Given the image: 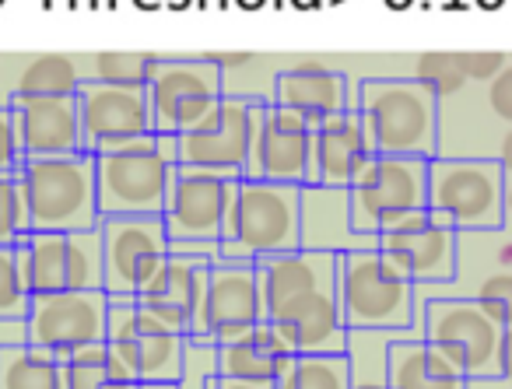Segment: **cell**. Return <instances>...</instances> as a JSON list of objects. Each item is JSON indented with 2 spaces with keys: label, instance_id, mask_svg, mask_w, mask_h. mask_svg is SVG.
Returning <instances> with one entry per match:
<instances>
[{
  "label": "cell",
  "instance_id": "20",
  "mask_svg": "<svg viewBox=\"0 0 512 389\" xmlns=\"http://www.w3.org/2000/svg\"><path fill=\"white\" fill-rule=\"evenodd\" d=\"M249 106L253 99L225 92L207 123L176 137V165L211 169L242 179L249 155Z\"/></svg>",
  "mask_w": 512,
  "mask_h": 389
},
{
  "label": "cell",
  "instance_id": "26",
  "mask_svg": "<svg viewBox=\"0 0 512 389\" xmlns=\"http://www.w3.org/2000/svg\"><path fill=\"white\" fill-rule=\"evenodd\" d=\"M292 354L295 351H288V344L267 319H256L242 337L228 340V344H214V375L274 386V379L285 372Z\"/></svg>",
  "mask_w": 512,
  "mask_h": 389
},
{
  "label": "cell",
  "instance_id": "31",
  "mask_svg": "<svg viewBox=\"0 0 512 389\" xmlns=\"http://www.w3.org/2000/svg\"><path fill=\"white\" fill-rule=\"evenodd\" d=\"M81 81H85V74L78 71L71 57L50 53V57H39L25 67L11 95H74Z\"/></svg>",
  "mask_w": 512,
  "mask_h": 389
},
{
  "label": "cell",
  "instance_id": "9",
  "mask_svg": "<svg viewBox=\"0 0 512 389\" xmlns=\"http://www.w3.org/2000/svg\"><path fill=\"white\" fill-rule=\"evenodd\" d=\"M15 260L29 295L102 288L99 225L67 228V232H25L15 242Z\"/></svg>",
  "mask_w": 512,
  "mask_h": 389
},
{
  "label": "cell",
  "instance_id": "3",
  "mask_svg": "<svg viewBox=\"0 0 512 389\" xmlns=\"http://www.w3.org/2000/svg\"><path fill=\"white\" fill-rule=\"evenodd\" d=\"M421 337L467 379L509 375V323L495 319L470 295H439L421 302Z\"/></svg>",
  "mask_w": 512,
  "mask_h": 389
},
{
  "label": "cell",
  "instance_id": "19",
  "mask_svg": "<svg viewBox=\"0 0 512 389\" xmlns=\"http://www.w3.org/2000/svg\"><path fill=\"white\" fill-rule=\"evenodd\" d=\"M207 260L197 256H165L162 267L151 274V281L137 291V305L144 312L176 330L179 337L207 340L204 337V284H207Z\"/></svg>",
  "mask_w": 512,
  "mask_h": 389
},
{
  "label": "cell",
  "instance_id": "37",
  "mask_svg": "<svg viewBox=\"0 0 512 389\" xmlns=\"http://www.w3.org/2000/svg\"><path fill=\"white\" fill-rule=\"evenodd\" d=\"M25 162L22 141H18L15 116L8 106H0V176H15L18 165Z\"/></svg>",
  "mask_w": 512,
  "mask_h": 389
},
{
  "label": "cell",
  "instance_id": "25",
  "mask_svg": "<svg viewBox=\"0 0 512 389\" xmlns=\"http://www.w3.org/2000/svg\"><path fill=\"white\" fill-rule=\"evenodd\" d=\"M271 102L281 109H292V113L306 116L316 127V123L327 120V116L355 106L358 92H351L348 74L330 71V67H323V64H295L274 78Z\"/></svg>",
  "mask_w": 512,
  "mask_h": 389
},
{
  "label": "cell",
  "instance_id": "33",
  "mask_svg": "<svg viewBox=\"0 0 512 389\" xmlns=\"http://www.w3.org/2000/svg\"><path fill=\"white\" fill-rule=\"evenodd\" d=\"M421 85H428L435 92V99H446L456 95L460 88H467V74H463V60L460 53H425V57L414 64V74Z\"/></svg>",
  "mask_w": 512,
  "mask_h": 389
},
{
  "label": "cell",
  "instance_id": "40",
  "mask_svg": "<svg viewBox=\"0 0 512 389\" xmlns=\"http://www.w3.org/2000/svg\"><path fill=\"white\" fill-rule=\"evenodd\" d=\"M235 4H239L242 11H256V8H264L267 0H235Z\"/></svg>",
  "mask_w": 512,
  "mask_h": 389
},
{
  "label": "cell",
  "instance_id": "28",
  "mask_svg": "<svg viewBox=\"0 0 512 389\" xmlns=\"http://www.w3.org/2000/svg\"><path fill=\"white\" fill-rule=\"evenodd\" d=\"M64 389H134L137 379L120 358L109 351L106 340H92L74 351L60 354Z\"/></svg>",
  "mask_w": 512,
  "mask_h": 389
},
{
  "label": "cell",
  "instance_id": "32",
  "mask_svg": "<svg viewBox=\"0 0 512 389\" xmlns=\"http://www.w3.org/2000/svg\"><path fill=\"white\" fill-rule=\"evenodd\" d=\"M155 67H158L155 53H99L92 60L88 78L120 88H148Z\"/></svg>",
  "mask_w": 512,
  "mask_h": 389
},
{
  "label": "cell",
  "instance_id": "44",
  "mask_svg": "<svg viewBox=\"0 0 512 389\" xmlns=\"http://www.w3.org/2000/svg\"><path fill=\"white\" fill-rule=\"evenodd\" d=\"M477 8H484V11H495V8H502V0H474Z\"/></svg>",
  "mask_w": 512,
  "mask_h": 389
},
{
  "label": "cell",
  "instance_id": "21",
  "mask_svg": "<svg viewBox=\"0 0 512 389\" xmlns=\"http://www.w3.org/2000/svg\"><path fill=\"white\" fill-rule=\"evenodd\" d=\"M260 319V295L249 260H218L207 267L204 284V337L211 344H228L242 337Z\"/></svg>",
  "mask_w": 512,
  "mask_h": 389
},
{
  "label": "cell",
  "instance_id": "4",
  "mask_svg": "<svg viewBox=\"0 0 512 389\" xmlns=\"http://www.w3.org/2000/svg\"><path fill=\"white\" fill-rule=\"evenodd\" d=\"M509 165L498 158H446L425 162V207L446 218L456 232L505 228L509 211Z\"/></svg>",
  "mask_w": 512,
  "mask_h": 389
},
{
  "label": "cell",
  "instance_id": "16",
  "mask_svg": "<svg viewBox=\"0 0 512 389\" xmlns=\"http://www.w3.org/2000/svg\"><path fill=\"white\" fill-rule=\"evenodd\" d=\"M235 176H221L211 169L176 165L169 193L162 204V225L169 239H207L218 242L225 228L228 207L235 200Z\"/></svg>",
  "mask_w": 512,
  "mask_h": 389
},
{
  "label": "cell",
  "instance_id": "47",
  "mask_svg": "<svg viewBox=\"0 0 512 389\" xmlns=\"http://www.w3.org/2000/svg\"><path fill=\"white\" fill-rule=\"evenodd\" d=\"M197 4H200V8H225L228 0H197Z\"/></svg>",
  "mask_w": 512,
  "mask_h": 389
},
{
  "label": "cell",
  "instance_id": "48",
  "mask_svg": "<svg viewBox=\"0 0 512 389\" xmlns=\"http://www.w3.org/2000/svg\"><path fill=\"white\" fill-rule=\"evenodd\" d=\"M165 4H169V8H179V11L190 8V0H165Z\"/></svg>",
  "mask_w": 512,
  "mask_h": 389
},
{
  "label": "cell",
  "instance_id": "29",
  "mask_svg": "<svg viewBox=\"0 0 512 389\" xmlns=\"http://www.w3.org/2000/svg\"><path fill=\"white\" fill-rule=\"evenodd\" d=\"M0 389H64L60 354L29 340L0 344Z\"/></svg>",
  "mask_w": 512,
  "mask_h": 389
},
{
  "label": "cell",
  "instance_id": "36",
  "mask_svg": "<svg viewBox=\"0 0 512 389\" xmlns=\"http://www.w3.org/2000/svg\"><path fill=\"white\" fill-rule=\"evenodd\" d=\"M214 375V344L211 340L183 337V358H179L176 389H207V379Z\"/></svg>",
  "mask_w": 512,
  "mask_h": 389
},
{
  "label": "cell",
  "instance_id": "22",
  "mask_svg": "<svg viewBox=\"0 0 512 389\" xmlns=\"http://www.w3.org/2000/svg\"><path fill=\"white\" fill-rule=\"evenodd\" d=\"M18 141L25 158L74 155L81 148V116L74 95H11Z\"/></svg>",
  "mask_w": 512,
  "mask_h": 389
},
{
  "label": "cell",
  "instance_id": "14",
  "mask_svg": "<svg viewBox=\"0 0 512 389\" xmlns=\"http://www.w3.org/2000/svg\"><path fill=\"white\" fill-rule=\"evenodd\" d=\"M106 344L137 382H176L183 337L144 312L137 298H109Z\"/></svg>",
  "mask_w": 512,
  "mask_h": 389
},
{
  "label": "cell",
  "instance_id": "38",
  "mask_svg": "<svg viewBox=\"0 0 512 389\" xmlns=\"http://www.w3.org/2000/svg\"><path fill=\"white\" fill-rule=\"evenodd\" d=\"M169 253L197 256V260L214 263L221 256V246H218V242H207V239H169Z\"/></svg>",
  "mask_w": 512,
  "mask_h": 389
},
{
  "label": "cell",
  "instance_id": "12",
  "mask_svg": "<svg viewBox=\"0 0 512 389\" xmlns=\"http://www.w3.org/2000/svg\"><path fill=\"white\" fill-rule=\"evenodd\" d=\"M425 162L411 155H372L348 186L355 232L376 235L390 221L425 207Z\"/></svg>",
  "mask_w": 512,
  "mask_h": 389
},
{
  "label": "cell",
  "instance_id": "27",
  "mask_svg": "<svg viewBox=\"0 0 512 389\" xmlns=\"http://www.w3.org/2000/svg\"><path fill=\"white\" fill-rule=\"evenodd\" d=\"M386 386L390 389H467V375L456 372L418 330H400L386 347Z\"/></svg>",
  "mask_w": 512,
  "mask_h": 389
},
{
  "label": "cell",
  "instance_id": "39",
  "mask_svg": "<svg viewBox=\"0 0 512 389\" xmlns=\"http://www.w3.org/2000/svg\"><path fill=\"white\" fill-rule=\"evenodd\" d=\"M207 389H274V386H264V382L225 379V375H211V379H207Z\"/></svg>",
  "mask_w": 512,
  "mask_h": 389
},
{
  "label": "cell",
  "instance_id": "35",
  "mask_svg": "<svg viewBox=\"0 0 512 389\" xmlns=\"http://www.w3.org/2000/svg\"><path fill=\"white\" fill-rule=\"evenodd\" d=\"M29 309V288L15 260V246H0V319H22Z\"/></svg>",
  "mask_w": 512,
  "mask_h": 389
},
{
  "label": "cell",
  "instance_id": "11",
  "mask_svg": "<svg viewBox=\"0 0 512 389\" xmlns=\"http://www.w3.org/2000/svg\"><path fill=\"white\" fill-rule=\"evenodd\" d=\"M102 235V291L109 298H134L169 256L162 214H106Z\"/></svg>",
  "mask_w": 512,
  "mask_h": 389
},
{
  "label": "cell",
  "instance_id": "13",
  "mask_svg": "<svg viewBox=\"0 0 512 389\" xmlns=\"http://www.w3.org/2000/svg\"><path fill=\"white\" fill-rule=\"evenodd\" d=\"M376 249L411 284H449L456 267V228L428 207L376 232Z\"/></svg>",
  "mask_w": 512,
  "mask_h": 389
},
{
  "label": "cell",
  "instance_id": "30",
  "mask_svg": "<svg viewBox=\"0 0 512 389\" xmlns=\"http://www.w3.org/2000/svg\"><path fill=\"white\" fill-rule=\"evenodd\" d=\"M348 358L341 354H292L274 389H348Z\"/></svg>",
  "mask_w": 512,
  "mask_h": 389
},
{
  "label": "cell",
  "instance_id": "24",
  "mask_svg": "<svg viewBox=\"0 0 512 389\" xmlns=\"http://www.w3.org/2000/svg\"><path fill=\"white\" fill-rule=\"evenodd\" d=\"M376 155L369 134L362 127L358 106L327 116L313 127V172L320 186H344L348 190L365 162Z\"/></svg>",
  "mask_w": 512,
  "mask_h": 389
},
{
  "label": "cell",
  "instance_id": "42",
  "mask_svg": "<svg viewBox=\"0 0 512 389\" xmlns=\"http://www.w3.org/2000/svg\"><path fill=\"white\" fill-rule=\"evenodd\" d=\"M316 4H323V0H292V8H299V11H309V8H316Z\"/></svg>",
  "mask_w": 512,
  "mask_h": 389
},
{
  "label": "cell",
  "instance_id": "7",
  "mask_svg": "<svg viewBox=\"0 0 512 389\" xmlns=\"http://www.w3.org/2000/svg\"><path fill=\"white\" fill-rule=\"evenodd\" d=\"M218 246L225 260L249 263L299 249V186L239 179Z\"/></svg>",
  "mask_w": 512,
  "mask_h": 389
},
{
  "label": "cell",
  "instance_id": "41",
  "mask_svg": "<svg viewBox=\"0 0 512 389\" xmlns=\"http://www.w3.org/2000/svg\"><path fill=\"white\" fill-rule=\"evenodd\" d=\"M134 389H176L172 382H137Z\"/></svg>",
  "mask_w": 512,
  "mask_h": 389
},
{
  "label": "cell",
  "instance_id": "8",
  "mask_svg": "<svg viewBox=\"0 0 512 389\" xmlns=\"http://www.w3.org/2000/svg\"><path fill=\"white\" fill-rule=\"evenodd\" d=\"M334 288L344 330H414V284L379 249L337 253Z\"/></svg>",
  "mask_w": 512,
  "mask_h": 389
},
{
  "label": "cell",
  "instance_id": "43",
  "mask_svg": "<svg viewBox=\"0 0 512 389\" xmlns=\"http://www.w3.org/2000/svg\"><path fill=\"white\" fill-rule=\"evenodd\" d=\"M414 0H386V8H393V11H404V8H411Z\"/></svg>",
  "mask_w": 512,
  "mask_h": 389
},
{
  "label": "cell",
  "instance_id": "46",
  "mask_svg": "<svg viewBox=\"0 0 512 389\" xmlns=\"http://www.w3.org/2000/svg\"><path fill=\"white\" fill-rule=\"evenodd\" d=\"M71 8H99V0H71Z\"/></svg>",
  "mask_w": 512,
  "mask_h": 389
},
{
  "label": "cell",
  "instance_id": "49",
  "mask_svg": "<svg viewBox=\"0 0 512 389\" xmlns=\"http://www.w3.org/2000/svg\"><path fill=\"white\" fill-rule=\"evenodd\" d=\"M271 4H274V8H285V0H271Z\"/></svg>",
  "mask_w": 512,
  "mask_h": 389
},
{
  "label": "cell",
  "instance_id": "45",
  "mask_svg": "<svg viewBox=\"0 0 512 389\" xmlns=\"http://www.w3.org/2000/svg\"><path fill=\"white\" fill-rule=\"evenodd\" d=\"M137 8H148V11H155V8H162V0H134Z\"/></svg>",
  "mask_w": 512,
  "mask_h": 389
},
{
  "label": "cell",
  "instance_id": "50",
  "mask_svg": "<svg viewBox=\"0 0 512 389\" xmlns=\"http://www.w3.org/2000/svg\"><path fill=\"white\" fill-rule=\"evenodd\" d=\"M0 4H4V0H0Z\"/></svg>",
  "mask_w": 512,
  "mask_h": 389
},
{
  "label": "cell",
  "instance_id": "5",
  "mask_svg": "<svg viewBox=\"0 0 512 389\" xmlns=\"http://www.w3.org/2000/svg\"><path fill=\"white\" fill-rule=\"evenodd\" d=\"M176 172V137L141 134L95 155V200L106 214H162Z\"/></svg>",
  "mask_w": 512,
  "mask_h": 389
},
{
  "label": "cell",
  "instance_id": "23",
  "mask_svg": "<svg viewBox=\"0 0 512 389\" xmlns=\"http://www.w3.org/2000/svg\"><path fill=\"white\" fill-rule=\"evenodd\" d=\"M299 249L313 253H355L376 249V235L355 232L344 186H299Z\"/></svg>",
  "mask_w": 512,
  "mask_h": 389
},
{
  "label": "cell",
  "instance_id": "15",
  "mask_svg": "<svg viewBox=\"0 0 512 389\" xmlns=\"http://www.w3.org/2000/svg\"><path fill=\"white\" fill-rule=\"evenodd\" d=\"M106 316L109 295L102 288L39 291V295H29L22 330L29 344L67 354L92 340H106Z\"/></svg>",
  "mask_w": 512,
  "mask_h": 389
},
{
  "label": "cell",
  "instance_id": "1",
  "mask_svg": "<svg viewBox=\"0 0 512 389\" xmlns=\"http://www.w3.org/2000/svg\"><path fill=\"white\" fill-rule=\"evenodd\" d=\"M260 319L278 330L295 354H341L348 330L337 309V253H292L253 260Z\"/></svg>",
  "mask_w": 512,
  "mask_h": 389
},
{
  "label": "cell",
  "instance_id": "18",
  "mask_svg": "<svg viewBox=\"0 0 512 389\" xmlns=\"http://www.w3.org/2000/svg\"><path fill=\"white\" fill-rule=\"evenodd\" d=\"M81 116V148L99 155V151L120 148L130 137L151 134V109L144 88H120L106 81L85 78L74 92Z\"/></svg>",
  "mask_w": 512,
  "mask_h": 389
},
{
  "label": "cell",
  "instance_id": "6",
  "mask_svg": "<svg viewBox=\"0 0 512 389\" xmlns=\"http://www.w3.org/2000/svg\"><path fill=\"white\" fill-rule=\"evenodd\" d=\"M15 179L29 207V232H67V228L99 225L92 151L25 158Z\"/></svg>",
  "mask_w": 512,
  "mask_h": 389
},
{
  "label": "cell",
  "instance_id": "17",
  "mask_svg": "<svg viewBox=\"0 0 512 389\" xmlns=\"http://www.w3.org/2000/svg\"><path fill=\"white\" fill-rule=\"evenodd\" d=\"M242 179H271V183L309 186L316 183L313 172V123L306 116L264 102L260 134L249 148Z\"/></svg>",
  "mask_w": 512,
  "mask_h": 389
},
{
  "label": "cell",
  "instance_id": "10",
  "mask_svg": "<svg viewBox=\"0 0 512 389\" xmlns=\"http://www.w3.org/2000/svg\"><path fill=\"white\" fill-rule=\"evenodd\" d=\"M144 92L155 134L179 137L214 116L225 95V74L204 57H158Z\"/></svg>",
  "mask_w": 512,
  "mask_h": 389
},
{
  "label": "cell",
  "instance_id": "34",
  "mask_svg": "<svg viewBox=\"0 0 512 389\" xmlns=\"http://www.w3.org/2000/svg\"><path fill=\"white\" fill-rule=\"evenodd\" d=\"M29 232V207L15 176H0V246H15Z\"/></svg>",
  "mask_w": 512,
  "mask_h": 389
},
{
  "label": "cell",
  "instance_id": "2",
  "mask_svg": "<svg viewBox=\"0 0 512 389\" xmlns=\"http://www.w3.org/2000/svg\"><path fill=\"white\" fill-rule=\"evenodd\" d=\"M355 106L376 155L435 158L439 151V99L418 78L362 81Z\"/></svg>",
  "mask_w": 512,
  "mask_h": 389
}]
</instances>
